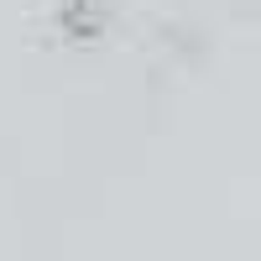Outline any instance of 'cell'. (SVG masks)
<instances>
[{
	"mask_svg": "<svg viewBox=\"0 0 261 261\" xmlns=\"http://www.w3.org/2000/svg\"><path fill=\"white\" fill-rule=\"evenodd\" d=\"M58 27L68 32L73 42H94V37L105 32V6H99V0H63Z\"/></svg>",
	"mask_w": 261,
	"mask_h": 261,
	"instance_id": "obj_1",
	"label": "cell"
}]
</instances>
